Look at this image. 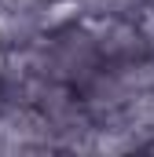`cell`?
Instances as JSON below:
<instances>
[{"mask_svg":"<svg viewBox=\"0 0 154 157\" xmlns=\"http://www.w3.org/2000/svg\"><path fill=\"white\" fill-rule=\"evenodd\" d=\"M18 15H22V29H26V33L37 29V26H44V22H37V18H30V11H18ZM11 29H18V18L4 15V33H11Z\"/></svg>","mask_w":154,"mask_h":157,"instance_id":"6da1fadb","label":"cell"}]
</instances>
